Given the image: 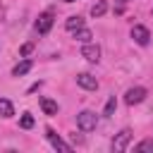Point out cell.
<instances>
[{"label": "cell", "instance_id": "obj_8", "mask_svg": "<svg viewBox=\"0 0 153 153\" xmlns=\"http://www.w3.org/2000/svg\"><path fill=\"white\" fill-rule=\"evenodd\" d=\"M45 136H48V141L53 143V148H57V151H72V146H69V143H65V141L55 134V129H50V127H48V129H45Z\"/></svg>", "mask_w": 153, "mask_h": 153}, {"label": "cell", "instance_id": "obj_6", "mask_svg": "<svg viewBox=\"0 0 153 153\" xmlns=\"http://www.w3.org/2000/svg\"><path fill=\"white\" fill-rule=\"evenodd\" d=\"M81 57H86L88 62H98V60H100V48H98L96 43H84Z\"/></svg>", "mask_w": 153, "mask_h": 153}, {"label": "cell", "instance_id": "obj_18", "mask_svg": "<svg viewBox=\"0 0 153 153\" xmlns=\"http://www.w3.org/2000/svg\"><path fill=\"white\" fill-rule=\"evenodd\" d=\"M31 50H33V45H31V43H24V45L19 48V55H22V57H26V55H29Z\"/></svg>", "mask_w": 153, "mask_h": 153}, {"label": "cell", "instance_id": "obj_20", "mask_svg": "<svg viewBox=\"0 0 153 153\" xmlns=\"http://www.w3.org/2000/svg\"><path fill=\"white\" fill-rule=\"evenodd\" d=\"M120 2H129V0H120Z\"/></svg>", "mask_w": 153, "mask_h": 153}, {"label": "cell", "instance_id": "obj_7", "mask_svg": "<svg viewBox=\"0 0 153 153\" xmlns=\"http://www.w3.org/2000/svg\"><path fill=\"white\" fill-rule=\"evenodd\" d=\"M76 84H79L81 88H86V91H96V88H98V79L91 76V74H86V72L76 74Z\"/></svg>", "mask_w": 153, "mask_h": 153}, {"label": "cell", "instance_id": "obj_2", "mask_svg": "<svg viewBox=\"0 0 153 153\" xmlns=\"http://www.w3.org/2000/svg\"><path fill=\"white\" fill-rule=\"evenodd\" d=\"M129 141H131V129H122L115 139H112V151L115 153H122V151H127V146H129Z\"/></svg>", "mask_w": 153, "mask_h": 153}, {"label": "cell", "instance_id": "obj_12", "mask_svg": "<svg viewBox=\"0 0 153 153\" xmlns=\"http://www.w3.org/2000/svg\"><path fill=\"white\" fill-rule=\"evenodd\" d=\"M134 151H136V153H153V139H143V141H139V143L134 146Z\"/></svg>", "mask_w": 153, "mask_h": 153}, {"label": "cell", "instance_id": "obj_10", "mask_svg": "<svg viewBox=\"0 0 153 153\" xmlns=\"http://www.w3.org/2000/svg\"><path fill=\"white\" fill-rule=\"evenodd\" d=\"M41 108H43V112L45 115H57V103L55 100H50V98H41Z\"/></svg>", "mask_w": 153, "mask_h": 153}, {"label": "cell", "instance_id": "obj_16", "mask_svg": "<svg viewBox=\"0 0 153 153\" xmlns=\"http://www.w3.org/2000/svg\"><path fill=\"white\" fill-rule=\"evenodd\" d=\"M19 127H22V129H31V127H33V115H31V112H24L22 120H19Z\"/></svg>", "mask_w": 153, "mask_h": 153}, {"label": "cell", "instance_id": "obj_4", "mask_svg": "<svg viewBox=\"0 0 153 153\" xmlns=\"http://www.w3.org/2000/svg\"><path fill=\"white\" fill-rule=\"evenodd\" d=\"M131 38H134L139 45H148V41H151V31H148L146 26L136 24V26H131Z\"/></svg>", "mask_w": 153, "mask_h": 153}, {"label": "cell", "instance_id": "obj_11", "mask_svg": "<svg viewBox=\"0 0 153 153\" xmlns=\"http://www.w3.org/2000/svg\"><path fill=\"white\" fill-rule=\"evenodd\" d=\"M84 26V19L79 17V14H74V17H69L67 22H65V29L67 31H76V29H81Z\"/></svg>", "mask_w": 153, "mask_h": 153}, {"label": "cell", "instance_id": "obj_17", "mask_svg": "<svg viewBox=\"0 0 153 153\" xmlns=\"http://www.w3.org/2000/svg\"><path fill=\"white\" fill-rule=\"evenodd\" d=\"M115 108H117V100H115V96H110V100L105 103V110H103V115H105V117H110V115L115 112Z\"/></svg>", "mask_w": 153, "mask_h": 153}, {"label": "cell", "instance_id": "obj_13", "mask_svg": "<svg viewBox=\"0 0 153 153\" xmlns=\"http://www.w3.org/2000/svg\"><path fill=\"white\" fill-rule=\"evenodd\" d=\"M0 115L2 117H12L14 115V108H12V103L7 98H0Z\"/></svg>", "mask_w": 153, "mask_h": 153}, {"label": "cell", "instance_id": "obj_15", "mask_svg": "<svg viewBox=\"0 0 153 153\" xmlns=\"http://www.w3.org/2000/svg\"><path fill=\"white\" fill-rule=\"evenodd\" d=\"M74 38H76V41H81V43H88V41L93 38V33H91L88 29H84V26H81V29H76V31H74Z\"/></svg>", "mask_w": 153, "mask_h": 153}, {"label": "cell", "instance_id": "obj_5", "mask_svg": "<svg viewBox=\"0 0 153 153\" xmlns=\"http://www.w3.org/2000/svg\"><path fill=\"white\" fill-rule=\"evenodd\" d=\"M50 26H53V12L38 14V19H36V31H38V33H48Z\"/></svg>", "mask_w": 153, "mask_h": 153}, {"label": "cell", "instance_id": "obj_3", "mask_svg": "<svg viewBox=\"0 0 153 153\" xmlns=\"http://www.w3.org/2000/svg\"><path fill=\"white\" fill-rule=\"evenodd\" d=\"M146 98V88L143 86H134V88H129L127 93H124V103L127 105H136V103H141Z\"/></svg>", "mask_w": 153, "mask_h": 153}, {"label": "cell", "instance_id": "obj_9", "mask_svg": "<svg viewBox=\"0 0 153 153\" xmlns=\"http://www.w3.org/2000/svg\"><path fill=\"white\" fill-rule=\"evenodd\" d=\"M31 67H33V62H31V60H22L19 65H14V67H12V76H24Z\"/></svg>", "mask_w": 153, "mask_h": 153}, {"label": "cell", "instance_id": "obj_19", "mask_svg": "<svg viewBox=\"0 0 153 153\" xmlns=\"http://www.w3.org/2000/svg\"><path fill=\"white\" fill-rule=\"evenodd\" d=\"M62 2H74V0H62Z\"/></svg>", "mask_w": 153, "mask_h": 153}, {"label": "cell", "instance_id": "obj_14", "mask_svg": "<svg viewBox=\"0 0 153 153\" xmlns=\"http://www.w3.org/2000/svg\"><path fill=\"white\" fill-rule=\"evenodd\" d=\"M105 12H108V2H105V0H98V2L91 7V14H93V17H103Z\"/></svg>", "mask_w": 153, "mask_h": 153}, {"label": "cell", "instance_id": "obj_1", "mask_svg": "<svg viewBox=\"0 0 153 153\" xmlns=\"http://www.w3.org/2000/svg\"><path fill=\"white\" fill-rule=\"evenodd\" d=\"M76 127H79L81 131H93V129L98 127V115L91 112V110H81V112L76 115Z\"/></svg>", "mask_w": 153, "mask_h": 153}]
</instances>
